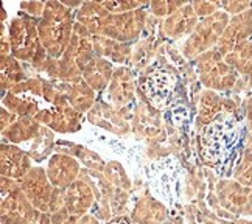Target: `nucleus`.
<instances>
[{"label": "nucleus", "mask_w": 252, "mask_h": 224, "mask_svg": "<svg viewBox=\"0 0 252 224\" xmlns=\"http://www.w3.org/2000/svg\"><path fill=\"white\" fill-rule=\"evenodd\" d=\"M245 147V125L234 114H220L201 134V154L217 173L227 176Z\"/></svg>", "instance_id": "nucleus-1"}, {"label": "nucleus", "mask_w": 252, "mask_h": 224, "mask_svg": "<svg viewBox=\"0 0 252 224\" xmlns=\"http://www.w3.org/2000/svg\"><path fill=\"white\" fill-rule=\"evenodd\" d=\"M24 192L30 201L37 209H47L50 202L52 189L48 186L47 179L44 178V173L41 170H34L32 174L24 181Z\"/></svg>", "instance_id": "nucleus-2"}, {"label": "nucleus", "mask_w": 252, "mask_h": 224, "mask_svg": "<svg viewBox=\"0 0 252 224\" xmlns=\"http://www.w3.org/2000/svg\"><path fill=\"white\" fill-rule=\"evenodd\" d=\"M227 189L222 196V202L227 209L243 215H252V189L241 187L240 184H224Z\"/></svg>", "instance_id": "nucleus-3"}, {"label": "nucleus", "mask_w": 252, "mask_h": 224, "mask_svg": "<svg viewBox=\"0 0 252 224\" xmlns=\"http://www.w3.org/2000/svg\"><path fill=\"white\" fill-rule=\"evenodd\" d=\"M76 165L69 159H56L48 167V178L56 187H67L75 181Z\"/></svg>", "instance_id": "nucleus-4"}, {"label": "nucleus", "mask_w": 252, "mask_h": 224, "mask_svg": "<svg viewBox=\"0 0 252 224\" xmlns=\"http://www.w3.org/2000/svg\"><path fill=\"white\" fill-rule=\"evenodd\" d=\"M67 209L72 215H83L86 209L91 206V193L83 184H75V186L67 193Z\"/></svg>", "instance_id": "nucleus-5"}, {"label": "nucleus", "mask_w": 252, "mask_h": 224, "mask_svg": "<svg viewBox=\"0 0 252 224\" xmlns=\"http://www.w3.org/2000/svg\"><path fill=\"white\" fill-rule=\"evenodd\" d=\"M232 61H234L238 69L245 73L252 72V44H243L237 48V52L232 56Z\"/></svg>", "instance_id": "nucleus-6"}, {"label": "nucleus", "mask_w": 252, "mask_h": 224, "mask_svg": "<svg viewBox=\"0 0 252 224\" xmlns=\"http://www.w3.org/2000/svg\"><path fill=\"white\" fill-rule=\"evenodd\" d=\"M108 224H135V223H132L129 218H126V217H119V218L111 220Z\"/></svg>", "instance_id": "nucleus-7"}, {"label": "nucleus", "mask_w": 252, "mask_h": 224, "mask_svg": "<svg viewBox=\"0 0 252 224\" xmlns=\"http://www.w3.org/2000/svg\"><path fill=\"white\" fill-rule=\"evenodd\" d=\"M246 119H248V128L252 131V98L248 103V111H246Z\"/></svg>", "instance_id": "nucleus-8"}]
</instances>
